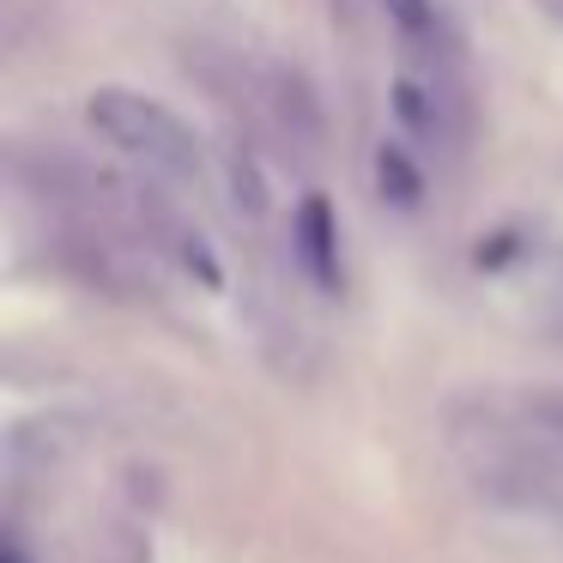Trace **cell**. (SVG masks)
Wrapping results in <instances>:
<instances>
[{"label": "cell", "mask_w": 563, "mask_h": 563, "mask_svg": "<svg viewBox=\"0 0 563 563\" xmlns=\"http://www.w3.org/2000/svg\"><path fill=\"white\" fill-rule=\"evenodd\" d=\"M91 128L110 140L122 158L146 164L152 176L164 183H183V188H200L207 164H200V146L158 98H140V91H122V86H103L91 91Z\"/></svg>", "instance_id": "1"}, {"label": "cell", "mask_w": 563, "mask_h": 563, "mask_svg": "<svg viewBox=\"0 0 563 563\" xmlns=\"http://www.w3.org/2000/svg\"><path fill=\"white\" fill-rule=\"evenodd\" d=\"M134 212H140V224H146V243H152V249H164V255H170L176 267L188 273V279L207 285V291H224V267H219V255H212V243L170 207V200L152 195V188H140Z\"/></svg>", "instance_id": "2"}, {"label": "cell", "mask_w": 563, "mask_h": 563, "mask_svg": "<svg viewBox=\"0 0 563 563\" xmlns=\"http://www.w3.org/2000/svg\"><path fill=\"white\" fill-rule=\"evenodd\" d=\"M394 115H400V128L412 140H424V146H454V140H461V98L437 79V67H430V74L394 79Z\"/></svg>", "instance_id": "3"}, {"label": "cell", "mask_w": 563, "mask_h": 563, "mask_svg": "<svg viewBox=\"0 0 563 563\" xmlns=\"http://www.w3.org/2000/svg\"><path fill=\"white\" fill-rule=\"evenodd\" d=\"M267 115H273V128H279L285 152L297 146V158H316L321 152V110H316V98H309V86L297 74L267 79Z\"/></svg>", "instance_id": "4"}, {"label": "cell", "mask_w": 563, "mask_h": 563, "mask_svg": "<svg viewBox=\"0 0 563 563\" xmlns=\"http://www.w3.org/2000/svg\"><path fill=\"white\" fill-rule=\"evenodd\" d=\"M291 243H297V261H303L309 279H316L321 291H333V285H340V224H333L328 200L309 195L303 207H297Z\"/></svg>", "instance_id": "5"}, {"label": "cell", "mask_w": 563, "mask_h": 563, "mask_svg": "<svg viewBox=\"0 0 563 563\" xmlns=\"http://www.w3.org/2000/svg\"><path fill=\"white\" fill-rule=\"evenodd\" d=\"M382 7H388L394 31H400V43L412 55H424L430 67L449 62V25H442L437 0H382Z\"/></svg>", "instance_id": "6"}, {"label": "cell", "mask_w": 563, "mask_h": 563, "mask_svg": "<svg viewBox=\"0 0 563 563\" xmlns=\"http://www.w3.org/2000/svg\"><path fill=\"white\" fill-rule=\"evenodd\" d=\"M224 176H231V207L249 212V219H261L267 212V183H261V164L249 146H231V158H224Z\"/></svg>", "instance_id": "7"}, {"label": "cell", "mask_w": 563, "mask_h": 563, "mask_svg": "<svg viewBox=\"0 0 563 563\" xmlns=\"http://www.w3.org/2000/svg\"><path fill=\"white\" fill-rule=\"evenodd\" d=\"M376 176H382V195H388L394 207H418V195H424V176H418L412 164H406V152H400V146H382Z\"/></svg>", "instance_id": "8"}, {"label": "cell", "mask_w": 563, "mask_h": 563, "mask_svg": "<svg viewBox=\"0 0 563 563\" xmlns=\"http://www.w3.org/2000/svg\"><path fill=\"white\" fill-rule=\"evenodd\" d=\"M0 563H31V558L19 551V539H7V558H0Z\"/></svg>", "instance_id": "9"}, {"label": "cell", "mask_w": 563, "mask_h": 563, "mask_svg": "<svg viewBox=\"0 0 563 563\" xmlns=\"http://www.w3.org/2000/svg\"><path fill=\"white\" fill-rule=\"evenodd\" d=\"M551 7H558V13H563V0H551Z\"/></svg>", "instance_id": "10"}, {"label": "cell", "mask_w": 563, "mask_h": 563, "mask_svg": "<svg viewBox=\"0 0 563 563\" xmlns=\"http://www.w3.org/2000/svg\"><path fill=\"white\" fill-rule=\"evenodd\" d=\"M558 333H563V321H558Z\"/></svg>", "instance_id": "11"}]
</instances>
